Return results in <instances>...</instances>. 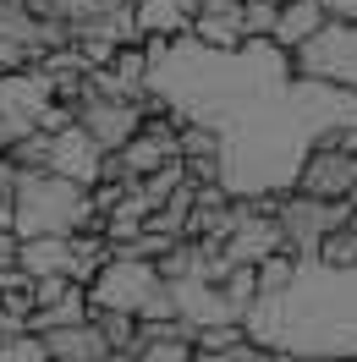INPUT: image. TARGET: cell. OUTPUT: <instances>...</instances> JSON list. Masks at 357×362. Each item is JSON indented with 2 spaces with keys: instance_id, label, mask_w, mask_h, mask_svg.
<instances>
[{
  "instance_id": "2e32d148",
  "label": "cell",
  "mask_w": 357,
  "mask_h": 362,
  "mask_svg": "<svg viewBox=\"0 0 357 362\" xmlns=\"http://www.w3.org/2000/svg\"><path fill=\"white\" fill-rule=\"evenodd\" d=\"M99 340H105V351H121V357H132L137 346V318L132 313H89Z\"/></svg>"
},
{
  "instance_id": "d6986e66",
  "label": "cell",
  "mask_w": 357,
  "mask_h": 362,
  "mask_svg": "<svg viewBox=\"0 0 357 362\" xmlns=\"http://www.w3.org/2000/svg\"><path fill=\"white\" fill-rule=\"evenodd\" d=\"M0 362H45V346H39V335H6Z\"/></svg>"
},
{
  "instance_id": "9c48e42d",
  "label": "cell",
  "mask_w": 357,
  "mask_h": 362,
  "mask_svg": "<svg viewBox=\"0 0 357 362\" xmlns=\"http://www.w3.org/2000/svg\"><path fill=\"white\" fill-rule=\"evenodd\" d=\"M225 264H259V258H269V252H280V236H275V220H269L264 209L242 204V214H237V230L225 236Z\"/></svg>"
},
{
  "instance_id": "8fae6325",
  "label": "cell",
  "mask_w": 357,
  "mask_h": 362,
  "mask_svg": "<svg viewBox=\"0 0 357 362\" xmlns=\"http://www.w3.org/2000/svg\"><path fill=\"white\" fill-rule=\"evenodd\" d=\"M39 346H45V362H99V357H110L99 329H94V318L67 324V329H50V335H39Z\"/></svg>"
},
{
  "instance_id": "6da1fadb",
  "label": "cell",
  "mask_w": 357,
  "mask_h": 362,
  "mask_svg": "<svg viewBox=\"0 0 357 362\" xmlns=\"http://www.w3.org/2000/svg\"><path fill=\"white\" fill-rule=\"evenodd\" d=\"M247 346L286 351V357H341L357 362V264L352 269H324V264H297L286 291L253 296L242 313Z\"/></svg>"
},
{
  "instance_id": "ac0fdd59",
  "label": "cell",
  "mask_w": 357,
  "mask_h": 362,
  "mask_svg": "<svg viewBox=\"0 0 357 362\" xmlns=\"http://www.w3.org/2000/svg\"><path fill=\"white\" fill-rule=\"evenodd\" d=\"M132 362H193V340H137Z\"/></svg>"
},
{
  "instance_id": "9a60e30c",
  "label": "cell",
  "mask_w": 357,
  "mask_h": 362,
  "mask_svg": "<svg viewBox=\"0 0 357 362\" xmlns=\"http://www.w3.org/2000/svg\"><path fill=\"white\" fill-rule=\"evenodd\" d=\"M313 264H324V269H352V264H357V214L341 230H330V236L319 242Z\"/></svg>"
},
{
  "instance_id": "484cf974",
  "label": "cell",
  "mask_w": 357,
  "mask_h": 362,
  "mask_svg": "<svg viewBox=\"0 0 357 362\" xmlns=\"http://www.w3.org/2000/svg\"><path fill=\"white\" fill-rule=\"evenodd\" d=\"M346 204H352V214H357V187H352V192H346Z\"/></svg>"
},
{
  "instance_id": "5bb4252c",
  "label": "cell",
  "mask_w": 357,
  "mask_h": 362,
  "mask_svg": "<svg viewBox=\"0 0 357 362\" xmlns=\"http://www.w3.org/2000/svg\"><path fill=\"white\" fill-rule=\"evenodd\" d=\"M67 247H72V286H89L110 264V242L99 230H77V236H67Z\"/></svg>"
},
{
  "instance_id": "4fadbf2b",
  "label": "cell",
  "mask_w": 357,
  "mask_h": 362,
  "mask_svg": "<svg viewBox=\"0 0 357 362\" xmlns=\"http://www.w3.org/2000/svg\"><path fill=\"white\" fill-rule=\"evenodd\" d=\"M83 318H89V296H83V286H72L61 302L28 313V335H50V329H67V324H83Z\"/></svg>"
},
{
  "instance_id": "8992f818",
  "label": "cell",
  "mask_w": 357,
  "mask_h": 362,
  "mask_svg": "<svg viewBox=\"0 0 357 362\" xmlns=\"http://www.w3.org/2000/svg\"><path fill=\"white\" fill-rule=\"evenodd\" d=\"M72 121L83 127V137H89L99 154H115L127 137L137 132V121H143V110H137L132 99H99V93H77V105H72Z\"/></svg>"
},
{
  "instance_id": "d4e9b609",
  "label": "cell",
  "mask_w": 357,
  "mask_h": 362,
  "mask_svg": "<svg viewBox=\"0 0 357 362\" xmlns=\"http://www.w3.org/2000/svg\"><path fill=\"white\" fill-rule=\"evenodd\" d=\"M297 362H341V357H297Z\"/></svg>"
},
{
  "instance_id": "7402d4cb",
  "label": "cell",
  "mask_w": 357,
  "mask_h": 362,
  "mask_svg": "<svg viewBox=\"0 0 357 362\" xmlns=\"http://www.w3.org/2000/svg\"><path fill=\"white\" fill-rule=\"evenodd\" d=\"M11 252H17V236H11V230L0 226V264H6V258H11Z\"/></svg>"
},
{
  "instance_id": "ffe728a7",
  "label": "cell",
  "mask_w": 357,
  "mask_h": 362,
  "mask_svg": "<svg viewBox=\"0 0 357 362\" xmlns=\"http://www.w3.org/2000/svg\"><path fill=\"white\" fill-rule=\"evenodd\" d=\"M324 23H357V0H319Z\"/></svg>"
},
{
  "instance_id": "603a6c76",
  "label": "cell",
  "mask_w": 357,
  "mask_h": 362,
  "mask_svg": "<svg viewBox=\"0 0 357 362\" xmlns=\"http://www.w3.org/2000/svg\"><path fill=\"white\" fill-rule=\"evenodd\" d=\"M193 362H237V357H215V351H193Z\"/></svg>"
},
{
  "instance_id": "7a4b0ae2",
  "label": "cell",
  "mask_w": 357,
  "mask_h": 362,
  "mask_svg": "<svg viewBox=\"0 0 357 362\" xmlns=\"http://www.w3.org/2000/svg\"><path fill=\"white\" fill-rule=\"evenodd\" d=\"M77 230H99L89 187H77L67 176H50V170H17L11 236L33 242V236H77Z\"/></svg>"
},
{
  "instance_id": "3957f363",
  "label": "cell",
  "mask_w": 357,
  "mask_h": 362,
  "mask_svg": "<svg viewBox=\"0 0 357 362\" xmlns=\"http://www.w3.org/2000/svg\"><path fill=\"white\" fill-rule=\"evenodd\" d=\"M269 220H275V236H280V252H291L297 264H308L319 242L341 230L352 220V204H319V198H302V192H286V198H275L269 209Z\"/></svg>"
},
{
  "instance_id": "44dd1931",
  "label": "cell",
  "mask_w": 357,
  "mask_h": 362,
  "mask_svg": "<svg viewBox=\"0 0 357 362\" xmlns=\"http://www.w3.org/2000/svg\"><path fill=\"white\" fill-rule=\"evenodd\" d=\"M247 362H297V357H286V351H264V346H253V351H247Z\"/></svg>"
},
{
  "instance_id": "5b68a950",
  "label": "cell",
  "mask_w": 357,
  "mask_h": 362,
  "mask_svg": "<svg viewBox=\"0 0 357 362\" xmlns=\"http://www.w3.org/2000/svg\"><path fill=\"white\" fill-rule=\"evenodd\" d=\"M352 187H357V154L335 148V143H313L297 165V181H291V192L319 198V204H346Z\"/></svg>"
},
{
  "instance_id": "30bf717a",
  "label": "cell",
  "mask_w": 357,
  "mask_h": 362,
  "mask_svg": "<svg viewBox=\"0 0 357 362\" xmlns=\"http://www.w3.org/2000/svg\"><path fill=\"white\" fill-rule=\"evenodd\" d=\"M319 28H324V6L319 0H280L275 6V28H269V45L291 55L297 45H308Z\"/></svg>"
},
{
  "instance_id": "277c9868",
  "label": "cell",
  "mask_w": 357,
  "mask_h": 362,
  "mask_svg": "<svg viewBox=\"0 0 357 362\" xmlns=\"http://www.w3.org/2000/svg\"><path fill=\"white\" fill-rule=\"evenodd\" d=\"M291 71L308 83L357 93V23H324L308 45L291 49Z\"/></svg>"
},
{
  "instance_id": "ba28073f",
  "label": "cell",
  "mask_w": 357,
  "mask_h": 362,
  "mask_svg": "<svg viewBox=\"0 0 357 362\" xmlns=\"http://www.w3.org/2000/svg\"><path fill=\"white\" fill-rule=\"evenodd\" d=\"M99 165H105V154L83 137L77 121H67L61 132H50V148H45L50 176H67V181H77V187H94V181H99Z\"/></svg>"
},
{
  "instance_id": "7c38bea8",
  "label": "cell",
  "mask_w": 357,
  "mask_h": 362,
  "mask_svg": "<svg viewBox=\"0 0 357 362\" xmlns=\"http://www.w3.org/2000/svg\"><path fill=\"white\" fill-rule=\"evenodd\" d=\"M132 28H137V39H181L187 33V11L176 0H137Z\"/></svg>"
},
{
  "instance_id": "cb8c5ba5",
  "label": "cell",
  "mask_w": 357,
  "mask_h": 362,
  "mask_svg": "<svg viewBox=\"0 0 357 362\" xmlns=\"http://www.w3.org/2000/svg\"><path fill=\"white\" fill-rule=\"evenodd\" d=\"M99 362H132V357H121V351H110V357H99Z\"/></svg>"
},
{
  "instance_id": "e0dca14e",
  "label": "cell",
  "mask_w": 357,
  "mask_h": 362,
  "mask_svg": "<svg viewBox=\"0 0 357 362\" xmlns=\"http://www.w3.org/2000/svg\"><path fill=\"white\" fill-rule=\"evenodd\" d=\"M215 291L225 296V308H231V313L242 318L247 308H253V296H259V280H253V264H231V269H225V280L215 286Z\"/></svg>"
},
{
  "instance_id": "52a82bcc",
  "label": "cell",
  "mask_w": 357,
  "mask_h": 362,
  "mask_svg": "<svg viewBox=\"0 0 357 362\" xmlns=\"http://www.w3.org/2000/svg\"><path fill=\"white\" fill-rule=\"evenodd\" d=\"M115 154H121V170L132 181L159 170V165H171V159H176V121H171V115H143L137 132L127 137Z\"/></svg>"
}]
</instances>
